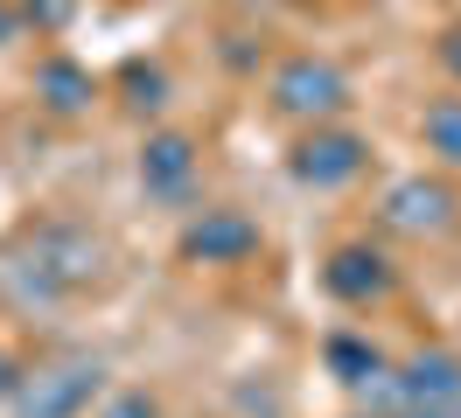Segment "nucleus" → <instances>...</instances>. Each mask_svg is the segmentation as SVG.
I'll list each match as a JSON object with an SVG mask.
<instances>
[{
  "label": "nucleus",
  "instance_id": "nucleus-12",
  "mask_svg": "<svg viewBox=\"0 0 461 418\" xmlns=\"http://www.w3.org/2000/svg\"><path fill=\"white\" fill-rule=\"evenodd\" d=\"M420 133H427V154H440L447 167H461V98H440V105H427Z\"/></svg>",
  "mask_w": 461,
  "mask_h": 418
},
{
  "label": "nucleus",
  "instance_id": "nucleus-13",
  "mask_svg": "<svg viewBox=\"0 0 461 418\" xmlns=\"http://www.w3.org/2000/svg\"><path fill=\"white\" fill-rule=\"evenodd\" d=\"M98 418H161V405H154L147 390H119V397H113Z\"/></svg>",
  "mask_w": 461,
  "mask_h": 418
},
{
  "label": "nucleus",
  "instance_id": "nucleus-14",
  "mask_svg": "<svg viewBox=\"0 0 461 418\" xmlns=\"http://www.w3.org/2000/svg\"><path fill=\"white\" fill-rule=\"evenodd\" d=\"M126 91H133V105L154 111L161 105V70H126Z\"/></svg>",
  "mask_w": 461,
  "mask_h": 418
},
{
  "label": "nucleus",
  "instance_id": "nucleus-9",
  "mask_svg": "<svg viewBox=\"0 0 461 418\" xmlns=\"http://www.w3.org/2000/svg\"><path fill=\"white\" fill-rule=\"evenodd\" d=\"M189 174H196V139H189V133H154L140 147L147 195H182V189H189Z\"/></svg>",
  "mask_w": 461,
  "mask_h": 418
},
{
  "label": "nucleus",
  "instance_id": "nucleus-6",
  "mask_svg": "<svg viewBox=\"0 0 461 418\" xmlns=\"http://www.w3.org/2000/svg\"><path fill=\"white\" fill-rule=\"evenodd\" d=\"M98 272V245L91 237H77V230H42L29 251V279L42 286V293H63V286H85V279Z\"/></svg>",
  "mask_w": 461,
  "mask_h": 418
},
{
  "label": "nucleus",
  "instance_id": "nucleus-15",
  "mask_svg": "<svg viewBox=\"0 0 461 418\" xmlns=\"http://www.w3.org/2000/svg\"><path fill=\"white\" fill-rule=\"evenodd\" d=\"M63 14H70V0H29V22H42V28H57Z\"/></svg>",
  "mask_w": 461,
  "mask_h": 418
},
{
  "label": "nucleus",
  "instance_id": "nucleus-3",
  "mask_svg": "<svg viewBox=\"0 0 461 418\" xmlns=\"http://www.w3.org/2000/svg\"><path fill=\"white\" fill-rule=\"evenodd\" d=\"M349 98V84L336 63H321V56H294V63H280V77H273V105L287 111V119H336Z\"/></svg>",
  "mask_w": 461,
  "mask_h": 418
},
{
  "label": "nucleus",
  "instance_id": "nucleus-4",
  "mask_svg": "<svg viewBox=\"0 0 461 418\" xmlns=\"http://www.w3.org/2000/svg\"><path fill=\"white\" fill-rule=\"evenodd\" d=\"M364 161H371V147L357 133H308L301 147H294V182H308V189H343V182H357L364 174Z\"/></svg>",
  "mask_w": 461,
  "mask_h": 418
},
{
  "label": "nucleus",
  "instance_id": "nucleus-16",
  "mask_svg": "<svg viewBox=\"0 0 461 418\" xmlns=\"http://www.w3.org/2000/svg\"><path fill=\"white\" fill-rule=\"evenodd\" d=\"M14 384H22V369H14V356H7V349H0V405H7V397H14Z\"/></svg>",
  "mask_w": 461,
  "mask_h": 418
},
{
  "label": "nucleus",
  "instance_id": "nucleus-2",
  "mask_svg": "<svg viewBox=\"0 0 461 418\" xmlns=\"http://www.w3.org/2000/svg\"><path fill=\"white\" fill-rule=\"evenodd\" d=\"M98 384H105V369H98L91 356L57 362V369H35V377L14 384V418H77Z\"/></svg>",
  "mask_w": 461,
  "mask_h": 418
},
{
  "label": "nucleus",
  "instance_id": "nucleus-5",
  "mask_svg": "<svg viewBox=\"0 0 461 418\" xmlns=\"http://www.w3.org/2000/svg\"><path fill=\"white\" fill-rule=\"evenodd\" d=\"M252 251H259V223L238 217V209H203L182 230V258H196V265H238Z\"/></svg>",
  "mask_w": 461,
  "mask_h": 418
},
{
  "label": "nucleus",
  "instance_id": "nucleus-8",
  "mask_svg": "<svg viewBox=\"0 0 461 418\" xmlns=\"http://www.w3.org/2000/svg\"><path fill=\"white\" fill-rule=\"evenodd\" d=\"M321 286H329L343 307H371V300L392 293V265H384V251H371V245H343L329 265H321Z\"/></svg>",
  "mask_w": 461,
  "mask_h": 418
},
{
  "label": "nucleus",
  "instance_id": "nucleus-17",
  "mask_svg": "<svg viewBox=\"0 0 461 418\" xmlns=\"http://www.w3.org/2000/svg\"><path fill=\"white\" fill-rule=\"evenodd\" d=\"M440 56H447V63L461 70V35H447V49H440Z\"/></svg>",
  "mask_w": 461,
  "mask_h": 418
},
{
  "label": "nucleus",
  "instance_id": "nucleus-18",
  "mask_svg": "<svg viewBox=\"0 0 461 418\" xmlns=\"http://www.w3.org/2000/svg\"><path fill=\"white\" fill-rule=\"evenodd\" d=\"M0 42H14V14L7 7H0Z\"/></svg>",
  "mask_w": 461,
  "mask_h": 418
},
{
  "label": "nucleus",
  "instance_id": "nucleus-1",
  "mask_svg": "<svg viewBox=\"0 0 461 418\" xmlns=\"http://www.w3.org/2000/svg\"><path fill=\"white\" fill-rule=\"evenodd\" d=\"M377 397L412 405V412H455L461 418V356L455 349H427V356H412L405 369H384Z\"/></svg>",
  "mask_w": 461,
  "mask_h": 418
},
{
  "label": "nucleus",
  "instance_id": "nucleus-11",
  "mask_svg": "<svg viewBox=\"0 0 461 418\" xmlns=\"http://www.w3.org/2000/svg\"><path fill=\"white\" fill-rule=\"evenodd\" d=\"M329 369H336L343 384L371 390L377 377H384V356H377L371 342H357V334H336V342H329Z\"/></svg>",
  "mask_w": 461,
  "mask_h": 418
},
{
  "label": "nucleus",
  "instance_id": "nucleus-7",
  "mask_svg": "<svg viewBox=\"0 0 461 418\" xmlns=\"http://www.w3.org/2000/svg\"><path fill=\"white\" fill-rule=\"evenodd\" d=\"M455 209H461V195L447 189V182H427V174H412V182H399V189L384 195V223H392V230H412V237L447 230Z\"/></svg>",
  "mask_w": 461,
  "mask_h": 418
},
{
  "label": "nucleus",
  "instance_id": "nucleus-10",
  "mask_svg": "<svg viewBox=\"0 0 461 418\" xmlns=\"http://www.w3.org/2000/svg\"><path fill=\"white\" fill-rule=\"evenodd\" d=\"M35 91H42V105L57 111V119H77V111H91V98H98L91 70L70 63V56H50V63L35 70Z\"/></svg>",
  "mask_w": 461,
  "mask_h": 418
}]
</instances>
